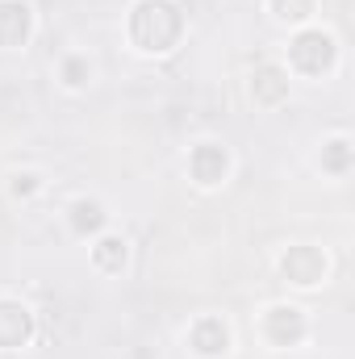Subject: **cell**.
Returning <instances> with one entry per match:
<instances>
[{"mask_svg": "<svg viewBox=\"0 0 355 359\" xmlns=\"http://www.w3.org/2000/svg\"><path fill=\"white\" fill-rule=\"evenodd\" d=\"M180 29H184L180 8L168 4V0H142L134 8V21H130V34L142 50H172Z\"/></svg>", "mask_w": 355, "mask_h": 359, "instance_id": "cell-1", "label": "cell"}, {"mask_svg": "<svg viewBox=\"0 0 355 359\" xmlns=\"http://www.w3.org/2000/svg\"><path fill=\"white\" fill-rule=\"evenodd\" d=\"M330 59H335V46H330L326 34H301V38L293 42V63H297L301 72H322Z\"/></svg>", "mask_w": 355, "mask_h": 359, "instance_id": "cell-2", "label": "cell"}, {"mask_svg": "<svg viewBox=\"0 0 355 359\" xmlns=\"http://www.w3.org/2000/svg\"><path fill=\"white\" fill-rule=\"evenodd\" d=\"M29 34V8L17 0H0V46H21Z\"/></svg>", "mask_w": 355, "mask_h": 359, "instance_id": "cell-3", "label": "cell"}, {"mask_svg": "<svg viewBox=\"0 0 355 359\" xmlns=\"http://www.w3.org/2000/svg\"><path fill=\"white\" fill-rule=\"evenodd\" d=\"M284 271H288L297 284H314V280H322V271H326V259H322L314 247H297V251H288V259H284Z\"/></svg>", "mask_w": 355, "mask_h": 359, "instance_id": "cell-4", "label": "cell"}, {"mask_svg": "<svg viewBox=\"0 0 355 359\" xmlns=\"http://www.w3.org/2000/svg\"><path fill=\"white\" fill-rule=\"evenodd\" d=\"M34 322L21 305H0V347H21L29 339Z\"/></svg>", "mask_w": 355, "mask_h": 359, "instance_id": "cell-5", "label": "cell"}, {"mask_svg": "<svg viewBox=\"0 0 355 359\" xmlns=\"http://www.w3.org/2000/svg\"><path fill=\"white\" fill-rule=\"evenodd\" d=\"M192 176L201 180V184H217V180L226 176V151H217V147H196V155H192Z\"/></svg>", "mask_w": 355, "mask_h": 359, "instance_id": "cell-6", "label": "cell"}, {"mask_svg": "<svg viewBox=\"0 0 355 359\" xmlns=\"http://www.w3.org/2000/svg\"><path fill=\"white\" fill-rule=\"evenodd\" d=\"M267 330H272V339H276V343H293V339H301L305 322H301V313H297V309H272Z\"/></svg>", "mask_w": 355, "mask_h": 359, "instance_id": "cell-7", "label": "cell"}, {"mask_svg": "<svg viewBox=\"0 0 355 359\" xmlns=\"http://www.w3.org/2000/svg\"><path fill=\"white\" fill-rule=\"evenodd\" d=\"M192 339H196V347H201L205 355H217V351H226V326H222V322H201Z\"/></svg>", "mask_w": 355, "mask_h": 359, "instance_id": "cell-8", "label": "cell"}, {"mask_svg": "<svg viewBox=\"0 0 355 359\" xmlns=\"http://www.w3.org/2000/svg\"><path fill=\"white\" fill-rule=\"evenodd\" d=\"M96 264H100V268H121V264H126V243L105 238V243L96 247Z\"/></svg>", "mask_w": 355, "mask_h": 359, "instance_id": "cell-9", "label": "cell"}, {"mask_svg": "<svg viewBox=\"0 0 355 359\" xmlns=\"http://www.w3.org/2000/svg\"><path fill=\"white\" fill-rule=\"evenodd\" d=\"M76 226L80 230H96L100 226V209L96 205H76Z\"/></svg>", "mask_w": 355, "mask_h": 359, "instance_id": "cell-10", "label": "cell"}, {"mask_svg": "<svg viewBox=\"0 0 355 359\" xmlns=\"http://www.w3.org/2000/svg\"><path fill=\"white\" fill-rule=\"evenodd\" d=\"M276 4H280V17H293V21L309 13V0H276Z\"/></svg>", "mask_w": 355, "mask_h": 359, "instance_id": "cell-11", "label": "cell"}]
</instances>
